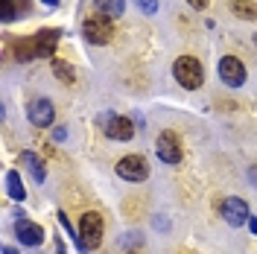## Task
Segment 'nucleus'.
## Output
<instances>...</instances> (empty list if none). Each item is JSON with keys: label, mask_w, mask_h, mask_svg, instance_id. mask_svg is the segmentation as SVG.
I'll return each mask as SVG.
<instances>
[{"label": "nucleus", "mask_w": 257, "mask_h": 254, "mask_svg": "<svg viewBox=\"0 0 257 254\" xmlns=\"http://www.w3.org/2000/svg\"><path fill=\"white\" fill-rule=\"evenodd\" d=\"M41 3H47V6H56V3H59V0H41Z\"/></svg>", "instance_id": "a878e982"}, {"label": "nucleus", "mask_w": 257, "mask_h": 254, "mask_svg": "<svg viewBox=\"0 0 257 254\" xmlns=\"http://www.w3.org/2000/svg\"><path fill=\"white\" fill-rule=\"evenodd\" d=\"M3 254H18L15 248H9V245H6V248H3Z\"/></svg>", "instance_id": "393cba45"}, {"label": "nucleus", "mask_w": 257, "mask_h": 254, "mask_svg": "<svg viewBox=\"0 0 257 254\" xmlns=\"http://www.w3.org/2000/svg\"><path fill=\"white\" fill-rule=\"evenodd\" d=\"M15 234H18V239H21V245H41L44 242V228L41 225H35V222H30V219H18L15 222Z\"/></svg>", "instance_id": "1a4fd4ad"}, {"label": "nucleus", "mask_w": 257, "mask_h": 254, "mask_svg": "<svg viewBox=\"0 0 257 254\" xmlns=\"http://www.w3.org/2000/svg\"><path fill=\"white\" fill-rule=\"evenodd\" d=\"M254 44H257V32H254Z\"/></svg>", "instance_id": "cd10ccee"}, {"label": "nucleus", "mask_w": 257, "mask_h": 254, "mask_svg": "<svg viewBox=\"0 0 257 254\" xmlns=\"http://www.w3.org/2000/svg\"><path fill=\"white\" fill-rule=\"evenodd\" d=\"M105 135L114 138V141H132L135 138V126H132L128 117H111L105 123Z\"/></svg>", "instance_id": "9b49d317"}, {"label": "nucleus", "mask_w": 257, "mask_h": 254, "mask_svg": "<svg viewBox=\"0 0 257 254\" xmlns=\"http://www.w3.org/2000/svg\"><path fill=\"white\" fill-rule=\"evenodd\" d=\"M56 251H59V254H64V242H62V239H56Z\"/></svg>", "instance_id": "b1692460"}, {"label": "nucleus", "mask_w": 257, "mask_h": 254, "mask_svg": "<svg viewBox=\"0 0 257 254\" xmlns=\"http://www.w3.org/2000/svg\"><path fill=\"white\" fill-rule=\"evenodd\" d=\"M82 32H85V38L91 41V44H108L114 35V21L108 15H88L85 18V24H82Z\"/></svg>", "instance_id": "f03ea898"}, {"label": "nucleus", "mask_w": 257, "mask_h": 254, "mask_svg": "<svg viewBox=\"0 0 257 254\" xmlns=\"http://www.w3.org/2000/svg\"><path fill=\"white\" fill-rule=\"evenodd\" d=\"M53 141H56V143L67 141V129H64V126H59V129H56V132H53Z\"/></svg>", "instance_id": "aec40b11"}, {"label": "nucleus", "mask_w": 257, "mask_h": 254, "mask_svg": "<svg viewBox=\"0 0 257 254\" xmlns=\"http://www.w3.org/2000/svg\"><path fill=\"white\" fill-rule=\"evenodd\" d=\"M187 3H190L193 9H199V12H202V9H208V3H210V0H187Z\"/></svg>", "instance_id": "412c9836"}, {"label": "nucleus", "mask_w": 257, "mask_h": 254, "mask_svg": "<svg viewBox=\"0 0 257 254\" xmlns=\"http://www.w3.org/2000/svg\"><path fill=\"white\" fill-rule=\"evenodd\" d=\"M173 76H176V82L184 91H196V88H202V82H205V70H202V62H199V59L181 56V59H176V64H173Z\"/></svg>", "instance_id": "f257e3e1"}, {"label": "nucleus", "mask_w": 257, "mask_h": 254, "mask_svg": "<svg viewBox=\"0 0 257 254\" xmlns=\"http://www.w3.org/2000/svg\"><path fill=\"white\" fill-rule=\"evenodd\" d=\"M94 6H96V12H99V15H108L114 21V18L123 15L126 0H94Z\"/></svg>", "instance_id": "2eb2a0df"}, {"label": "nucleus", "mask_w": 257, "mask_h": 254, "mask_svg": "<svg viewBox=\"0 0 257 254\" xmlns=\"http://www.w3.org/2000/svg\"><path fill=\"white\" fill-rule=\"evenodd\" d=\"M27 114H30V123L38 129H47L53 126V120H56V108H53V102L50 99H32L30 108H27Z\"/></svg>", "instance_id": "0eeeda50"}, {"label": "nucleus", "mask_w": 257, "mask_h": 254, "mask_svg": "<svg viewBox=\"0 0 257 254\" xmlns=\"http://www.w3.org/2000/svg\"><path fill=\"white\" fill-rule=\"evenodd\" d=\"M117 175L126 181H146L149 164H146L144 155H126L123 161H117Z\"/></svg>", "instance_id": "39448f33"}, {"label": "nucleus", "mask_w": 257, "mask_h": 254, "mask_svg": "<svg viewBox=\"0 0 257 254\" xmlns=\"http://www.w3.org/2000/svg\"><path fill=\"white\" fill-rule=\"evenodd\" d=\"M35 38V53H38V59H50L56 47H59V30H41L32 35Z\"/></svg>", "instance_id": "9d476101"}, {"label": "nucleus", "mask_w": 257, "mask_h": 254, "mask_svg": "<svg viewBox=\"0 0 257 254\" xmlns=\"http://www.w3.org/2000/svg\"><path fill=\"white\" fill-rule=\"evenodd\" d=\"M21 164L30 170V175L38 181V184H44V178H47V170H44V161L38 158L35 152H30V149H24L21 152Z\"/></svg>", "instance_id": "f8f14e48"}, {"label": "nucleus", "mask_w": 257, "mask_h": 254, "mask_svg": "<svg viewBox=\"0 0 257 254\" xmlns=\"http://www.w3.org/2000/svg\"><path fill=\"white\" fill-rule=\"evenodd\" d=\"M222 216H225V222L231 225V228H240L245 219H248V205L242 202L240 196H231V199H225L222 202Z\"/></svg>", "instance_id": "6e6552de"}, {"label": "nucleus", "mask_w": 257, "mask_h": 254, "mask_svg": "<svg viewBox=\"0 0 257 254\" xmlns=\"http://www.w3.org/2000/svg\"><path fill=\"white\" fill-rule=\"evenodd\" d=\"M102 242V216L99 213H85L79 222V248L82 251H91Z\"/></svg>", "instance_id": "7ed1b4c3"}, {"label": "nucleus", "mask_w": 257, "mask_h": 254, "mask_svg": "<svg viewBox=\"0 0 257 254\" xmlns=\"http://www.w3.org/2000/svg\"><path fill=\"white\" fill-rule=\"evenodd\" d=\"M155 152H158V158L164 161V164H178L181 155H184L181 141H178L176 132H161L158 141H155Z\"/></svg>", "instance_id": "20e7f679"}, {"label": "nucleus", "mask_w": 257, "mask_h": 254, "mask_svg": "<svg viewBox=\"0 0 257 254\" xmlns=\"http://www.w3.org/2000/svg\"><path fill=\"white\" fill-rule=\"evenodd\" d=\"M138 6H141V12H146V15H155L158 12V0H135Z\"/></svg>", "instance_id": "6ab92c4d"}, {"label": "nucleus", "mask_w": 257, "mask_h": 254, "mask_svg": "<svg viewBox=\"0 0 257 254\" xmlns=\"http://www.w3.org/2000/svg\"><path fill=\"white\" fill-rule=\"evenodd\" d=\"M231 12L240 21H254L257 18V3L254 0H231Z\"/></svg>", "instance_id": "4468645a"}, {"label": "nucleus", "mask_w": 257, "mask_h": 254, "mask_svg": "<svg viewBox=\"0 0 257 254\" xmlns=\"http://www.w3.org/2000/svg\"><path fill=\"white\" fill-rule=\"evenodd\" d=\"M248 228H251V234H257V219H254V216L248 219Z\"/></svg>", "instance_id": "5701e85b"}, {"label": "nucleus", "mask_w": 257, "mask_h": 254, "mask_svg": "<svg viewBox=\"0 0 257 254\" xmlns=\"http://www.w3.org/2000/svg\"><path fill=\"white\" fill-rule=\"evenodd\" d=\"M15 0H0V18L9 24V21H15Z\"/></svg>", "instance_id": "a211bd4d"}, {"label": "nucleus", "mask_w": 257, "mask_h": 254, "mask_svg": "<svg viewBox=\"0 0 257 254\" xmlns=\"http://www.w3.org/2000/svg\"><path fill=\"white\" fill-rule=\"evenodd\" d=\"M128 254H141V251H128Z\"/></svg>", "instance_id": "c85d7f7f"}, {"label": "nucleus", "mask_w": 257, "mask_h": 254, "mask_svg": "<svg viewBox=\"0 0 257 254\" xmlns=\"http://www.w3.org/2000/svg\"><path fill=\"white\" fill-rule=\"evenodd\" d=\"M178 254H193V251H178Z\"/></svg>", "instance_id": "bb28decb"}, {"label": "nucleus", "mask_w": 257, "mask_h": 254, "mask_svg": "<svg viewBox=\"0 0 257 254\" xmlns=\"http://www.w3.org/2000/svg\"><path fill=\"white\" fill-rule=\"evenodd\" d=\"M53 73H56V79L62 82V85H73L76 82V70H73V64H67V62H53Z\"/></svg>", "instance_id": "f3484780"}, {"label": "nucleus", "mask_w": 257, "mask_h": 254, "mask_svg": "<svg viewBox=\"0 0 257 254\" xmlns=\"http://www.w3.org/2000/svg\"><path fill=\"white\" fill-rule=\"evenodd\" d=\"M6 193H9V199H15V202H24V199H27V190H24V181H21V173H18V170H9V173H6Z\"/></svg>", "instance_id": "ddd939ff"}, {"label": "nucleus", "mask_w": 257, "mask_h": 254, "mask_svg": "<svg viewBox=\"0 0 257 254\" xmlns=\"http://www.w3.org/2000/svg\"><path fill=\"white\" fill-rule=\"evenodd\" d=\"M248 178H251V181H254V184H257V164H254V167H251V170H248Z\"/></svg>", "instance_id": "4be33fe9"}, {"label": "nucleus", "mask_w": 257, "mask_h": 254, "mask_svg": "<svg viewBox=\"0 0 257 254\" xmlns=\"http://www.w3.org/2000/svg\"><path fill=\"white\" fill-rule=\"evenodd\" d=\"M15 59L18 62H30V59H38V53H35V38H18L15 41Z\"/></svg>", "instance_id": "dca6fc26"}, {"label": "nucleus", "mask_w": 257, "mask_h": 254, "mask_svg": "<svg viewBox=\"0 0 257 254\" xmlns=\"http://www.w3.org/2000/svg\"><path fill=\"white\" fill-rule=\"evenodd\" d=\"M219 79L228 85V88H240L242 82H245V67L237 56H225L222 62H219Z\"/></svg>", "instance_id": "423d86ee"}]
</instances>
